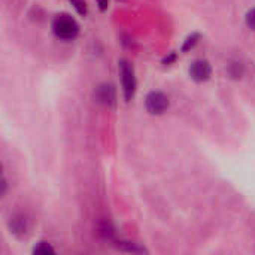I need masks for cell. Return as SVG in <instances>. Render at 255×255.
Instances as JSON below:
<instances>
[{"instance_id":"cell-1","label":"cell","mask_w":255,"mask_h":255,"mask_svg":"<svg viewBox=\"0 0 255 255\" xmlns=\"http://www.w3.org/2000/svg\"><path fill=\"white\" fill-rule=\"evenodd\" d=\"M52 31L61 40H73L79 34V24L70 15H58L52 21Z\"/></svg>"},{"instance_id":"cell-2","label":"cell","mask_w":255,"mask_h":255,"mask_svg":"<svg viewBox=\"0 0 255 255\" xmlns=\"http://www.w3.org/2000/svg\"><path fill=\"white\" fill-rule=\"evenodd\" d=\"M118 70H120V76H121L124 99H126V102H130L136 91V76H134L133 66L127 60H121L118 63Z\"/></svg>"},{"instance_id":"cell-3","label":"cell","mask_w":255,"mask_h":255,"mask_svg":"<svg viewBox=\"0 0 255 255\" xmlns=\"http://www.w3.org/2000/svg\"><path fill=\"white\" fill-rule=\"evenodd\" d=\"M146 111L152 115H161L169 109V97L161 91H151L145 99Z\"/></svg>"},{"instance_id":"cell-4","label":"cell","mask_w":255,"mask_h":255,"mask_svg":"<svg viewBox=\"0 0 255 255\" xmlns=\"http://www.w3.org/2000/svg\"><path fill=\"white\" fill-rule=\"evenodd\" d=\"M94 99L97 103L105 106H112L117 99V91L111 84H100L94 90Z\"/></svg>"},{"instance_id":"cell-5","label":"cell","mask_w":255,"mask_h":255,"mask_svg":"<svg viewBox=\"0 0 255 255\" xmlns=\"http://www.w3.org/2000/svg\"><path fill=\"white\" fill-rule=\"evenodd\" d=\"M212 69L211 64L206 60H196L191 67H190V76L196 81V82H205L211 78Z\"/></svg>"},{"instance_id":"cell-6","label":"cell","mask_w":255,"mask_h":255,"mask_svg":"<svg viewBox=\"0 0 255 255\" xmlns=\"http://www.w3.org/2000/svg\"><path fill=\"white\" fill-rule=\"evenodd\" d=\"M27 227V220L22 215H13L9 221V229L13 235H25Z\"/></svg>"},{"instance_id":"cell-7","label":"cell","mask_w":255,"mask_h":255,"mask_svg":"<svg viewBox=\"0 0 255 255\" xmlns=\"http://www.w3.org/2000/svg\"><path fill=\"white\" fill-rule=\"evenodd\" d=\"M33 253L34 254H54L55 251H54V248L49 245V244H46V242H39V245H36L34 248H33Z\"/></svg>"},{"instance_id":"cell-8","label":"cell","mask_w":255,"mask_h":255,"mask_svg":"<svg viewBox=\"0 0 255 255\" xmlns=\"http://www.w3.org/2000/svg\"><path fill=\"white\" fill-rule=\"evenodd\" d=\"M229 73L233 76V78H241L244 75V64L241 63H232L229 64Z\"/></svg>"},{"instance_id":"cell-9","label":"cell","mask_w":255,"mask_h":255,"mask_svg":"<svg viewBox=\"0 0 255 255\" xmlns=\"http://www.w3.org/2000/svg\"><path fill=\"white\" fill-rule=\"evenodd\" d=\"M245 22H247V25H248L251 30H254L255 31V7L248 10V13H247V16H245Z\"/></svg>"},{"instance_id":"cell-10","label":"cell","mask_w":255,"mask_h":255,"mask_svg":"<svg viewBox=\"0 0 255 255\" xmlns=\"http://www.w3.org/2000/svg\"><path fill=\"white\" fill-rule=\"evenodd\" d=\"M72 4L75 6V9L81 13V15H87V4L84 0H70Z\"/></svg>"},{"instance_id":"cell-11","label":"cell","mask_w":255,"mask_h":255,"mask_svg":"<svg viewBox=\"0 0 255 255\" xmlns=\"http://www.w3.org/2000/svg\"><path fill=\"white\" fill-rule=\"evenodd\" d=\"M197 42H199V34H193V36H190V37L187 39V42L184 43L182 51H184V52H185V51H188V49H190V48H193Z\"/></svg>"},{"instance_id":"cell-12","label":"cell","mask_w":255,"mask_h":255,"mask_svg":"<svg viewBox=\"0 0 255 255\" xmlns=\"http://www.w3.org/2000/svg\"><path fill=\"white\" fill-rule=\"evenodd\" d=\"M96 1H97L100 10H106L108 9V0H96Z\"/></svg>"}]
</instances>
